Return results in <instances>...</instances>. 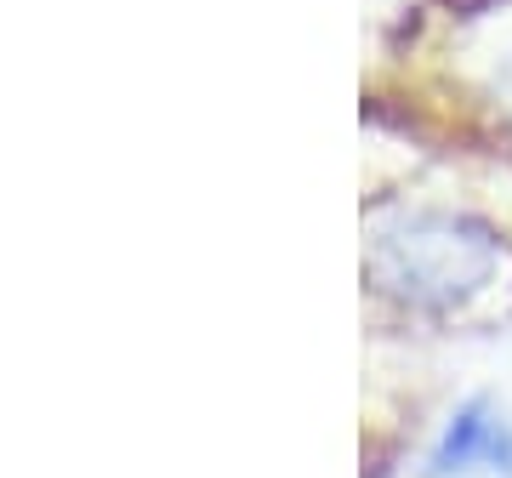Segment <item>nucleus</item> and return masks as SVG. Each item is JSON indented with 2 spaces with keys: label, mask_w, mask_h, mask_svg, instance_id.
<instances>
[{
  "label": "nucleus",
  "mask_w": 512,
  "mask_h": 478,
  "mask_svg": "<svg viewBox=\"0 0 512 478\" xmlns=\"http://www.w3.org/2000/svg\"><path fill=\"white\" fill-rule=\"evenodd\" d=\"M393 257V291L427 308H450L461 296H478L495 274V234L467 217H416L387 239Z\"/></svg>",
  "instance_id": "1"
},
{
  "label": "nucleus",
  "mask_w": 512,
  "mask_h": 478,
  "mask_svg": "<svg viewBox=\"0 0 512 478\" xmlns=\"http://www.w3.org/2000/svg\"><path fill=\"white\" fill-rule=\"evenodd\" d=\"M450 473H512V422L490 399H467L444 422L433 444V478Z\"/></svg>",
  "instance_id": "2"
}]
</instances>
